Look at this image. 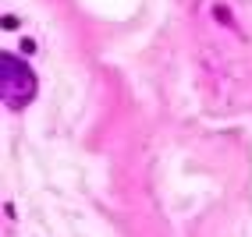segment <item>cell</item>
Segmentation results:
<instances>
[{"instance_id": "cell-1", "label": "cell", "mask_w": 252, "mask_h": 237, "mask_svg": "<svg viewBox=\"0 0 252 237\" xmlns=\"http://www.w3.org/2000/svg\"><path fill=\"white\" fill-rule=\"evenodd\" d=\"M0 92H4V103L11 110L29 106L36 99V71L14 53H4L0 57Z\"/></svg>"}]
</instances>
